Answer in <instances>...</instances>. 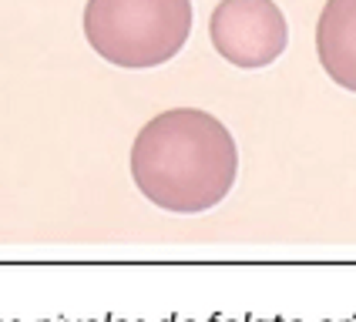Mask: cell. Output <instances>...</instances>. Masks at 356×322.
I'll use <instances>...</instances> for the list:
<instances>
[{"mask_svg":"<svg viewBox=\"0 0 356 322\" xmlns=\"http://www.w3.org/2000/svg\"><path fill=\"white\" fill-rule=\"evenodd\" d=\"M209 37L218 58L256 71L282 58L289 24L273 0H218L209 17Z\"/></svg>","mask_w":356,"mask_h":322,"instance_id":"3957f363","label":"cell"},{"mask_svg":"<svg viewBox=\"0 0 356 322\" xmlns=\"http://www.w3.org/2000/svg\"><path fill=\"white\" fill-rule=\"evenodd\" d=\"M238 148L229 128L198 108L161 111L131 144V178L152 205L175 215L216 208L236 185Z\"/></svg>","mask_w":356,"mask_h":322,"instance_id":"6da1fadb","label":"cell"},{"mask_svg":"<svg viewBox=\"0 0 356 322\" xmlns=\"http://www.w3.org/2000/svg\"><path fill=\"white\" fill-rule=\"evenodd\" d=\"M192 34V0H88L84 37L115 67L168 64Z\"/></svg>","mask_w":356,"mask_h":322,"instance_id":"7a4b0ae2","label":"cell"},{"mask_svg":"<svg viewBox=\"0 0 356 322\" xmlns=\"http://www.w3.org/2000/svg\"><path fill=\"white\" fill-rule=\"evenodd\" d=\"M316 58L333 84L356 94V0H326L316 20Z\"/></svg>","mask_w":356,"mask_h":322,"instance_id":"277c9868","label":"cell"}]
</instances>
